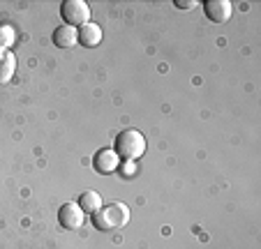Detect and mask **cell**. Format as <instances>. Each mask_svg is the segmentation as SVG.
Instances as JSON below:
<instances>
[{
  "label": "cell",
  "instance_id": "1",
  "mask_svg": "<svg viewBox=\"0 0 261 249\" xmlns=\"http://www.w3.org/2000/svg\"><path fill=\"white\" fill-rule=\"evenodd\" d=\"M129 222V208L123 201H114L111 205L102 208L99 212L93 215V224L97 231H118L127 226Z\"/></svg>",
  "mask_w": 261,
  "mask_h": 249
},
{
  "label": "cell",
  "instance_id": "2",
  "mask_svg": "<svg viewBox=\"0 0 261 249\" xmlns=\"http://www.w3.org/2000/svg\"><path fill=\"white\" fill-rule=\"evenodd\" d=\"M114 150L120 159L125 161H137L139 157H143L146 152V139L139 129H123V132L116 136Z\"/></svg>",
  "mask_w": 261,
  "mask_h": 249
},
{
  "label": "cell",
  "instance_id": "3",
  "mask_svg": "<svg viewBox=\"0 0 261 249\" xmlns=\"http://www.w3.org/2000/svg\"><path fill=\"white\" fill-rule=\"evenodd\" d=\"M60 16L65 19V25L81 28V25L90 23V7L84 0H65L60 5Z\"/></svg>",
  "mask_w": 261,
  "mask_h": 249
},
{
  "label": "cell",
  "instance_id": "4",
  "mask_svg": "<svg viewBox=\"0 0 261 249\" xmlns=\"http://www.w3.org/2000/svg\"><path fill=\"white\" fill-rule=\"evenodd\" d=\"M58 222H60V226H63V229L76 231V229H81V226H84L86 215H84V210H81L76 203H65L63 208L58 210Z\"/></svg>",
  "mask_w": 261,
  "mask_h": 249
},
{
  "label": "cell",
  "instance_id": "5",
  "mask_svg": "<svg viewBox=\"0 0 261 249\" xmlns=\"http://www.w3.org/2000/svg\"><path fill=\"white\" fill-rule=\"evenodd\" d=\"M93 166H95V171L97 173L109 176V173H114V171H118L120 169V157L116 155L114 148H102V150L95 155Z\"/></svg>",
  "mask_w": 261,
  "mask_h": 249
},
{
  "label": "cell",
  "instance_id": "6",
  "mask_svg": "<svg viewBox=\"0 0 261 249\" xmlns=\"http://www.w3.org/2000/svg\"><path fill=\"white\" fill-rule=\"evenodd\" d=\"M203 10H206V16L213 23H227L231 19L233 7L229 0H208L206 5H203Z\"/></svg>",
  "mask_w": 261,
  "mask_h": 249
},
{
  "label": "cell",
  "instance_id": "7",
  "mask_svg": "<svg viewBox=\"0 0 261 249\" xmlns=\"http://www.w3.org/2000/svg\"><path fill=\"white\" fill-rule=\"evenodd\" d=\"M54 44L58 46V49H72V46H76V42H79V33H76V28H72V25H58V28L54 30Z\"/></svg>",
  "mask_w": 261,
  "mask_h": 249
},
{
  "label": "cell",
  "instance_id": "8",
  "mask_svg": "<svg viewBox=\"0 0 261 249\" xmlns=\"http://www.w3.org/2000/svg\"><path fill=\"white\" fill-rule=\"evenodd\" d=\"M76 33H79V44L86 46V49H95V46L102 42V28H99L97 23H93V21L81 25Z\"/></svg>",
  "mask_w": 261,
  "mask_h": 249
},
{
  "label": "cell",
  "instance_id": "9",
  "mask_svg": "<svg viewBox=\"0 0 261 249\" xmlns=\"http://www.w3.org/2000/svg\"><path fill=\"white\" fill-rule=\"evenodd\" d=\"M76 205H79L81 210H84V215H95V212H99L104 208V205H102V194L88 189V191H84V194L79 196Z\"/></svg>",
  "mask_w": 261,
  "mask_h": 249
},
{
  "label": "cell",
  "instance_id": "10",
  "mask_svg": "<svg viewBox=\"0 0 261 249\" xmlns=\"http://www.w3.org/2000/svg\"><path fill=\"white\" fill-rule=\"evenodd\" d=\"M16 72V56L12 51H0V86H7Z\"/></svg>",
  "mask_w": 261,
  "mask_h": 249
},
{
  "label": "cell",
  "instance_id": "11",
  "mask_svg": "<svg viewBox=\"0 0 261 249\" xmlns=\"http://www.w3.org/2000/svg\"><path fill=\"white\" fill-rule=\"evenodd\" d=\"M16 42V30L10 23H0V51H10Z\"/></svg>",
  "mask_w": 261,
  "mask_h": 249
},
{
  "label": "cell",
  "instance_id": "12",
  "mask_svg": "<svg viewBox=\"0 0 261 249\" xmlns=\"http://www.w3.org/2000/svg\"><path fill=\"white\" fill-rule=\"evenodd\" d=\"M197 5V0H176V7H180V10H194Z\"/></svg>",
  "mask_w": 261,
  "mask_h": 249
}]
</instances>
